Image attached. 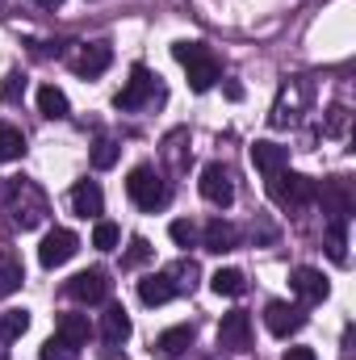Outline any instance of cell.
<instances>
[{
	"instance_id": "1",
	"label": "cell",
	"mask_w": 356,
	"mask_h": 360,
	"mask_svg": "<svg viewBox=\"0 0 356 360\" xmlns=\"http://www.w3.org/2000/svg\"><path fill=\"white\" fill-rule=\"evenodd\" d=\"M0 214H8V222L17 231H34V226L46 222V193L25 176L8 180L0 188Z\"/></svg>"
},
{
	"instance_id": "2",
	"label": "cell",
	"mask_w": 356,
	"mask_h": 360,
	"mask_svg": "<svg viewBox=\"0 0 356 360\" xmlns=\"http://www.w3.org/2000/svg\"><path fill=\"white\" fill-rule=\"evenodd\" d=\"M172 55L184 63V72H189V89L193 92H210L218 80H222V63L214 59V51H210L205 42H177Z\"/></svg>"
},
{
	"instance_id": "3",
	"label": "cell",
	"mask_w": 356,
	"mask_h": 360,
	"mask_svg": "<svg viewBox=\"0 0 356 360\" xmlns=\"http://www.w3.org/2000/svg\"><path fill=\"white\" fill-rule=\"evenodd\" d=\"M126 193H130V201H134L139 210H147V214L164 210V205H168V197H172L168 180L160 176L151 164H139V168L130 172V180H126Z\"/></svg>"
},
{
	"instance_id": "4",
	"label": "cell",
	"mask_w": 356,
	"mask_h": 360,
	"mask_svg": "<svg viewBox=\"0 0 356 360\" xmlns=\"http://www.w3.org/2000/svg\"><path fill=\"white\" fill-rule=\"evenodd\" d=\"M314 180L302 176V172H289V168H281L276 176H268V197L276 201V205H289V210H298V205H310L314 201Z\"/></svg>"
},
{
	"instance_id": "5",
	"label": "cell",
	"mask_w": 356,
	"mask_h": 360,
	"mask_svg": "<svg viewBox=\"0 0 356 360\" xmlns=\"http://www.w3.org/2000/svg\"><path fill=\"white\" fill-rule=\"evenodd\" d=\"M155 96H164L160 76H151V72L139 63V68H130V80H126V89L113 96V105H117V109H143V105H151Z\"/></svg>"
},
{
	"instance_id": "6",
	"label": "cell",
	"mask_w": 356,
	"mask_h": 360,
	"mask_svg": "<svg viewBox=\"0 0 356 360\" xmlns=\"http://www.w3.org/2000/svg\"><path fill=\"white\" fill-rule=\"evenodd\" d=\"M76 252H80V239H76V231H68V226H55V231L42 239V248H38V260H42V269H59V264H68Z\"/></svg>"
},
{
	"instance_id": "7",
	"label": "cell",
	"mask_w": 356,
	"mask_h": 360,
	"mask_svg": "<svg viewBox=\"0 0 356 360\" xmlns=\"http://www.w3.org/2000/svg\"><path fill=\"white\" fill-rule=\"evenodd\" d=\"M68 297H72V302H84V306L105 302V297H109V272H105V269L76 272V276L68 281Z\"/></svg>"
},
{
	"instance_id": "8",
	"label": "cell",
	"mask_w": 356,
	"mask_h": 360,
	"mask_svg": "<svg viewBox=\"0 0 356 360\" xmlns=\"http://www.w3.org/2000/svg\"><path fill=\"white\" fill-rule=\"evenodd\" d=\"M218 348L222 352H248L252 348V319L243 310L222 314V323H218Z\"/></svg>"
},
{
	"instance_id": "9",
	"label": "cell",
	"mask_w": 356,
	"mask_h": 360,
	"mask_svg": "<svg viewBox=\"0 0 356 360\" xmlns=\"http://www.w3.org/2000/svg\"><path fill=\"white\" fill-rule=\"evenodd\" d=\"M201 197H205L210 205L227 210V205L235 201V176H231V168H222V164H210V168L201 172Z\"/></svg>"
},
{
	"instance_id": "10",
	"label": "cell",
	"mask_w": 356,
	"mask_h": 360,
	"mask_svg": "<svg viewBox=\"0 0 356 360\" xmlns=\"http://www.w3.org/2000/svg\"><path fill=\"white\" fill-rule=\"evenodd\" d=\"M314 197L323 201V210H327L331 218H352L356 197H352V188H348V180H340V176L323 180V188H314Z\"/></svg>"
},
{
	"instance_id": "11",
	"label": "cell",
	"mask_w": 356,
	"mask_h": 360,
	"mask_svg": "<svg viewBox=\"0 0 356 360\" xmlns=\"http://www.w3.org/2000/svg\"><path fill=\"white\" fill-rule=\"evenodd\" d=\"M265 323H268V331H272L276 340H289L293 331H302V327H306V314H302V306H289V302H268Z\"/></svg>"
},
{
	"instance_id": "12",
	"label": "cell",
	"mask_w": 356,
	"mask_h": 360,
	"mask_svg": "<svg viewBox=\"0 0 356 360\" xmlns=\"http://www.w3.org/2000/svg\"><path fill=\"white\" fill-rule=\"evenodd\" d=\"M201 248H205V252H214V256L235 252V248H239V226H235V222H227V218L205 222V231H201Z\"/></svg>"
},
{
	"instance_id": "13",
	"label": "cell",
	"mask_w": 356,
	"mask_h": 360,
	"mask_svg": "<svg viewBox=\"0 0 356 360\" xmlns=\"http://www.w3.org/2000/svg\"><path fill=\"white\" fill-rule=\"evenodd\" d=\"M109 63H113V51H109L105 42H89V46H80V55L72 59L76 76H84V80H96Z\"/></svg>"
},
{
	"instance_id": "14",
	"label": "cell",
	"mask_w": 356,
	"mask_h": 360,
	"mask_svg": "<svg viewBox=\"0 0 356 360\" xmlns=\"http://www.w3.org/2000/svg\"><path fill=\"white\" fill-rule=\"evenodd\" d=\"M293 293L302 297V302H327V293H331V285H327V276L319 269H293Z\"/></svg>"
},
{
	"instance_id": "15",
	"label": "cell",
	"mask_w": 356,
	"mask_h": 360,
	"mask_svg": "<svg viewBox=\"0 0 356 360\" xmlns=\"http://www.w3.org/2000/svg\"><path fill=\"white\" fill-rule=\"evenodd\" d=\"M172 297H177V285H172L168 272H151V276L139 281V302H143V306H164V302H172Z\"/></svg>"
},
{
	"instance_id": "16",
	"label": "cell",
	"mask_w": 356,
	"mask_h": 360,
	"mask_svg": "<svg viewBox=\"0 0 356 360\" xmlns=\"http://www.w3.org/2000/svg\"><path fill=\"white\" fill-rule=\"evenodd\" d=\"M130 314L122 310V306H109L105 314H101V340L109 344V348H122L126 340H130Z\"/></svg>"
},
{
	"instance_id": "17",
	"label": "cell",
	"mask_w": 356,
	"mask_h": 360,
	"mask_svg": "<svg viewBox=\"0 0 356 360\" xmlns=\"http://www.w3.org/2000/svg\"><path fill=\"white\" fill-rule=\"evenodd\" d=\"M72 210H76L80 218H96V214L105 210V193H101L96 180H76V188H72Z\"/></svg>"
},
{
	"instance_id": "18",
	"label": "cell",
	"mask_w": 356,
	"mask_h": 360,
	"mask_svg": "<svg viewBox=\"0 0 356 360\" xmlns=\"http://www.w3.org/2000/svg\"><path fill=\"white\" fill-rule=\"evenodd\" d=\"M252 164L268 176H276L281 168H289V147H281V143H256L252 147Z\"/></svg>"
},
{
	"instance_id": "19",
	"label": "cell",
	"mask_w": 356,
	"mask_h": 360,
	"mask_svg": "<svg viewBox=\"0 0 356 360\" xmlns=\"http://www.w3.org/2000/svg\"><path fill=\"white\" fill-rule=\"evenodd\" d=\"M55 335L68 344V348H84L89 344V335H92V327H89V314H63L59 323H55Z\"/></svg>"
},
{
	"instance_id": "20",
	"label": "cell",
	"mask_w": 356,
	"mask_h": 360,
	"mask_svg": "<svg viewBox=\"0 0 356 360\" xmlns=\"http://www.w3.org/2000/svg\"><path fill=\"white\" fill-rule=\"evenodd\" d=\"M327 256L336 264H348V218H331L327 222Z\"/></svg>"
},
{
	"instance_id": "21",
	"label": "cell",
	"mask_w": 356,
	"mask_h": 360,
	"mask_svg": "<svg viewBox=\"0 0 356 360\" xmlns=\"http://www.w3.org/2000/svg\"><path fill=\"white\" fill-rule=\"evenodd\" d=\"M38 109H42V117H55V122L72 113V105H68L63 89H55V84H42V89H38Z\"/></svg>"
},
{
	"instance_id": "22",
	"label": "cell",
	"mask_w": 356,
	"mask_h": 360,
	"mask_svg": "<svg viewBox=\"0 0 356 360\" xmlns=\"http://www.w3.org/2000/svg\"><path fill=\"white\" fill-rule=\"evenodd\" d=\"M21 281H25V269H21V260H17L13 252H0V297L17 293V289H21Z\"/></svg>"
},
{
	"instance_id": "23",
	"label": "cell",
	"mask_w": 356,
	"mask_h": 360,
	"mask_svg": "<svg viewBox=\"0 0 356 360\" xmlns=\"http://www.w3.org/2000/svg\"><path fill=\"white\" fill-rule=\"evenodd\" d=\"M210 289H214L218 297H239V293L248 289V281H243L239 269H218L214 276H210Z\"/></svg>"
},
{
	"instance_id": "24",
	"label": "cell",
	"mask_w": 356,
	"mask_h": 360,
	"mask_svg": "<svg viewBox=\"0 0 356 360\" xmlns=\"http://www.w3.org/2000/svg\"><path fill=\"white\" fill-rule=\"evenodd\" d=\"M25 155V134L8 122H0V164H13Z\"/></svg>"
},
{
	"instance_id": "25",
	"label": "cell",
	"mask_w": 356,
	"mask_h": 360,
	"mask_svg": "<svg viewBox=\"0 0 356 360\" xmlns=\"http://www.w3.org/2000/svg\"><path fill=\"white\" fill-rule=\"evenodd\" d=\"M30 331V310H0V344H13Z\"/></svg>"
},
{
	"instance_id": "26",
	"label": "cell",
	"mask_w": 356,
	"mask_h": 360,
	"mask_svg": "<svg viewBox=\"0 0 356 360\" xmlns=\"http://www.w3.org/2000/svg\"><path fill=\"white\" fill-rule=\"evenodd\" d=\"M189 344H193V327H189V323H180V327H168V331L160 335V344H155V348H160L164 356H180Z\"/></svg>"
},
{
	"instance_id": "27",
	"label": "cell",
	"mask_w": 356,
	"mask_h": 360,
	"mask_svg": "<svg viewBox=\"0 0 356 360\" xmlns=\"http://www.w3.org/2000/svg\"><path fill=\"white\" fill-rule=\"evenodd\" d=\"M117 239H122L117 222H105V218H101V222L92 226V248H96V252H113V248H117Z\"/></svg>"
},
{
	"instance_id": "28",
	"label": "cell",
	"mask_w": 356,
	"mask_h": 360,
	"mask_svg": "<svg viewBox=\"0 0 356 360\" xmlns=\"http://www.w3.org/2000/svg\"><path fill=\"white\" fill-rule=\"evenodd\" d=\"M38 360H80V352H76V348H68L59 335H51V340L38 348Z\"/></svg>"
},
{
	"instance_id": "29",
	"label": "cell",
	"mask_w": 356,
	"mask_h": 360,
	"mask_svg": "<svg viewBox=\"0 0 356 360\" xmlns=\"http://www.w3.org/2000/svg\"><path fill=\"white\" fill-rule=\"evenodd\" d=\"M113 164H117V143H113V139H101V143L92 147V168L105 172V168H113Z\"/></svg>"
},
{
	"instance_id": "30",
	"label": "cell",
	"mask_w": 356,
	"mask_h": 360,
	"mask_svg": "<svg viewBox=\"0 0 356 360\" xmlns=\"http://www.w3.org/2000/svg\"><path fill=\"white\" fill-rule=\"evenodd\" d=\"M168 235H172L177 248H197V226H193L189 218H177V222L168 226Z\"/></svg>"
},
{
	"instance_id": "31",
	"label": "cell",
	"mask_w": 356,
	"mask_h": 360,
	"mask_svg": "<svg viewBox=\"0 0 356 360\" xmlns=\"http://www.w3.org/2000/svg\"><path fill=\"white\" fill-rule=\"evenodd\" d=\"M168 276H172L177 293H180V289H193V285H197V264H193V260H180V264L168 269Z\"/></svg>"
},
{
	"instance_id": "32",
	"label": "cell",
	"mask_w": 356,
	"mask_h": 360,
	"mask_svg": "<svg viewBox=\"0 0 356 360\" xmlns=\"http://www.w3.org/2000/svg\"><path fill=\"white\" fill-rule=\"evenodd\" d=\"M344 130H348V109H344V105L327 109V126H323V134H344Z\"/></svg>"
},
{
	"instance_id": "33",
	"label": "cell",
	"mask_w": 356,
	"mask_h": 360,
	"mask_svg": "<svg viewBox=\"0 0 356 360\" xmlns=\"http://www.w3.org/2000/svg\"><path fill=\"white\" fill-rule=\"evenodd\" d=\"M147 256H151V243L139 235V239H130V252H126V260H122V264H126V269H134V264H143Z\"/></svg>"
},
{
	"instance_id": "34",
	"label": "cell",
	"mask_w": 356,
	"mask_h": 360,
	"mask_svg": "<svg viewBox=\"0 0 356 360\" xmlns=\"http://www.w3.org/2000/svg\"><path fill=\"white\" fill-rule=\"evenodd\" d=\"M21 92H25V76H21V72H8V76H4V89H0V96H4V101H17Z\"/></svg>"
},
{
	"instance_id": "35",
	"label": "cell",
	"mask_w": 356,
	"mask_h": 360,
	"mask_svg": "<svg viewBox=\"0 0 356 360\" xmlns=\"http://www.w3.org/2000/svg\"><path fill=\"white\" fill-rule=\"evenodd\" d=\"M189 134L177 130V134H168V160H172V168H184V151H180V143H184Z\"/></svg>"
},
{
	"instance_id": "36",
	"label": "cell",
	"mask_w": 356,
	"mask_h": 360,
	"mask_svg": "<svg viewBox=\"0 0 356 360\" xmlns=\"http://www.w3.org/2000/svg\"><path fill=\"white\" fill-rule=\"evenodd\" d=\"M285 360H319V356H314V348H289Z\"/></svg>"
},
{
	"instance_id": "37",
	"label": "cell",
	"mask_w": 356,
	"mask_h": 360,
	"mask_svg": "<svg viewBox=\"0 0 356 360\" xmlns=\"http://www.w3.org/2000/svg\"><path fill=\"white\" fill-rule=\"evenodd\" d=\"M34 4H42V8H59L63 0H34Z\"/></svg>"
}]
</instances>
